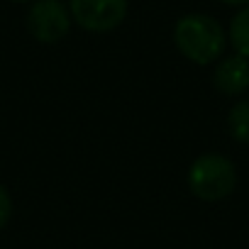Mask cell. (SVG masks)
<instances>
[{
    "label": "cell",
    "mask_w": 249,
    "mask_h": 249,
    "mask_svg": "<svg viewBox=\"0 0 249 249\" xmlns=\"http://www.w3.org/2000/svg\"><path fill=\"white\" fill-rule=\"evenodd\" d=\"M174 42L178 52L193 64H213L225 52V30L210 15H186L174 27Z\"/></svg>",
    "instance_id": "6da1fadb"
},
{
    "label": "cell",
    "mask_w": 249,
    "mask_h": 249,
    "mask_svg": "<svg viewBox=\"0 0 249 249\" xmlns=\"http://www.w3.org/2000/svg\"><path fill=\"white\" fill-rule=\"evenodd\" d=\"M237 186V169L222 154H203L188 169V188L196 198L215 203L227 198Z\"/></svg>",
    "instance_id": "7a4b0ae2"
},
{
    "label": "cell",
    "mask_w": 249,
    "mask_h": 249,
    "mask_svg": "<svg viewBox=\"0 0 249 249\" xmlns=\"http://www.w3.org/2000/svg\"><path fill=\"white\" fill-rule=\"evenodd\" d=\"M71 18L88 32H110L127 15V0H71Z\"/></svg>",
    "instance_id": "3957f363"
},
{
    "label": "cell",
    "mask_w": 249,
    "mask_h": 249,
    "mask_svg": "<svg viewBox=\"0 0 249 249\" xmlns=\"http://www.w3.org/2000/svg\"><path fill=\"white\" fill-rule=\"evenodd\" d=\"M71 27V18L59 0H37L27 13V30L37 42L54 44L66 37Z\"/></svg>",
    "instance_id": "277c9868"
},
{
    "label": "cell",
    "mask_w": 249,
    "mask_h": 249,
    "mask_svg": "<svg viewBox=\"0 0 249 249\" xmlns=\"http://www.w3.org/2000/svg\"><path fill=\"white\" fill-rule=\"evenodd\" d=\"M213 83L222 95H239L249 88V59L234 54L217 64Z\"/></svg>",
    "instance_id": "5b68a950"
},
{
    "label": "cell",
    "mask_w": 249,
    "mask_h": 249,
    "mask_svg": "<svg viewBox=\"0 0 249 249\" xmlns=\"http://www.w3.org/2000/svg\"><path fill=\"white\" fill-rule=\"evenodd\" d=\"M230 42L234 52L249 59V5H244L230 22Z\"/></svg>",
    "instance_id": "8992f818"
},
{
    "label": "cell",
    "mask_w": 249,
    "mask_h": 249,
    "mask_svg": "<svg viewBox=\"0 0 249 249\" xmlns=\"http://www.w3.org/2000/svg\"><path fill=\"white\" fill-rule=\"evenodd\" d=\"M227 130L234 142L249 144V103L239 100L227 115Z\"/></svg>",
    "instance_id": "52a82bcc"
},
{
    "label": "cell",
    "mask_w": 249,
    "mask_h": 249,
    "mask_svg": "<svg viewBox=\"0 0 249 249\" xmlns=\"http://www.w3.org/2000/svg\"><path fill=\"white\" fill-rule=\"evenodd\" d=\"M10 213H13V200H10L8 191L0 186V227L10 220Z\"/></svg>",
    "instance_id": "ba28073f"
},
{
    "label": "cell",
    "mask_w": 249,
    "mask_h": 249,
    "mask_svg": "<svg viewBox=\"0 0 249 249\" xmlns=\"http://www.w3.org/2000/svg\"><path fill=\"white\" fill-rule=\"evenodd\" d=\"M225 5H249V0H222Z\"/></svg>",
    "instance_id": "9c48e42d"
},
{
    "label": "cell",
    "mask_w": 249,
    "mask_h": 249,
    "mask_svg": "<svg viewBox=\"0 0 249 249\" xmlns=\"http://www.w3.org/2000/svg\"><path fill=\"white\" fill-rule=\"evenodd\" d=\"M15 3H25V0H15Z\"/></svg>",
    "instance_id": "30bf717a"
}]
</instances>
